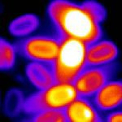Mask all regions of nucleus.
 <instances>
[{
	"label": "nucleus",
	"instance_id": "obj_1",
	"mask_svg": "<svg viewBox=\"0 0 122 122\" xmlns=\"http://www.w3.org/2000/svg\"><path fill=\"white\" fill-rule=\"evenodd\" d=\"M47 13L60 39H77L88 46L103 38L102 24L107 11L98 2L76 3L68 0H54L47 7Z\"/></svg>",
	"mask_w": 122,
	"mask_h": 122
},
{
	"label": "nucleus",
	"instance_id": "obj_2",
	"mask_svg": "<svg viewBox=\"0 0 122 122\" xmlns=\"http://www.w3.org/2000/svg\"><path fill=\"white\" fill-rule=\"evenodd\" d=\"M87 45L77 39H61L58 56L52 63L56 83H72L86 66Z\"/></svg>",
	"mask_w": 122,
	"mask_h": 122
},
{
	"label": "nucleus",
	"instance_id": "obj_3",
	"mask_svg": "<svg viewBox=\"0 0 122 122\" xmlns=\"http://www.w3.org/2000/svg\"><path fill=\"white\" fill-rule=\"evenodd\" d=\"M77 96L72 83H56L26 98L22 111L33 115L46 110L64 109Z\"/></svg>",
	"mask_w": 122,
	"mask_h": 122
},
{
	"label": "nucleus",
	"instance_id": "obj_4",
	"mask_svg": "<svg viewBox=\"0 0 122 122\" xmlns=\"http://www.w3.org/2000/svg\"><path fill=\"white\" fill-rule=\"evenodd\" d=\"M61 39L57 37L38 35L20 41L15 50L33 62L53 63L58 56Z\"/></svg>",
	"mask_w": 122,
	"mask_h": 122
},
{
	"label": "nucleus",
	"instance_id": "obj_5",
	"mask_svg": "<svg viewBox=\"0 0 122 122\" xmlns=\"http://www.w3.org/2000/svg\"><path fill=\"white\" fill-rule=\"evenodd\" d=\"M112 64L102 66H86L72 82L78 96L90 99L107 83L115 72Z\"/></svg>",
	"mask_w": 122,
	"mask_h": 122
},
{
	"label": "nucleus",
	"instance_id": "obj_6",
	"mask_svg": "<svg viewBox=\"0 0 122 122\" xmlns=\"http://www.w3.org/2000/svg\"><path fill=\"white\" fill-rule=\"evenodd\" d=\"M68 122H100L102 117L90 99L77 96L64 109Z\"/></svg>",
	"mask_w": 122,
	"mask_h": 122
},
{
	"label": "nucleus",
	"instance_id": "obj_7",
	"mask_svg": "<svg viewBox=\"0 0 122 122\" xmlns=\"http://www.w3.org/2000/svg\"><path fill=\"white\" fill-rule=\"evenodd\" d=\"M119 51L111 41L99 40L87 46L86 66H102L110 64L117 58Z\"/></svg>",
	"mask_w": 122,
	"mask_h": 122
},
{
	"label": "nucleus",
	"instance_id": "obj_8",
	"mask_svg": "<svg viewBox=\"0 0 122 122\" xmlns=\"http://www.w3.org/2000/svg\"><path fill=\"white\" fill-rule=\"evenodd\" d=\"M92 103L99 111H111L122 103L121 81H109L92 97Z\"/></svg>",
	"mask_w": 122,
	"mask_h": 122
},
{
	"label": "nucleus",
	"instance_id": "obj_9",
	"mask_svg": "<svg viewBox=\"0 0 122 122\" xmlns=\"http://www.w3.org/2000/svg\"><path fill=\"white\" fill-rule=\"evenodd\" d=\"M25 72L29 81L39 90L56 84L52 63L31 62L27 65Z\"/></svg>",
	"mask_w": 122,
	"mask_h": 122
},
{
	"label": "nucleus",
	"instance_id": "obj_10",
	"mask_svg": "<svg viewBox=\"0 0 122 122\" xmlns=\"http://www.w3.org/2000/svg\"><path fill=\"white\" fill-rule=\"evenodd\" d=\"M39 26L38 16L33 14H25L17 17L9 25V32L15 37H25L37 30Z\"/></svg>",
	"mask_w": 122,
	"mask_h": 122
},
{
	"label": "nucleus",
	"instance_id": "obj_11",
	"mask_svg": "<svg viewBox=\"0 0 122 122\" xmlns=\"http://www.w3.org/2000/svg\"><path fill=\"white\" fill-rule=\"evenodd\" d=\"M15 61V47L3 38L0 39V68L9 70L13 68Z\"/></svg>",
	"mask_w": 122,
	"mask_h": 122
},
{
	"label": "nucleus",
	"instance_id": "obj_12",
	"mask_svg": "<svg viewBox=\"0 0 122 122\" xmlns=\"http://www.w3.org/2000/svg\"><path fill=\"white\" fill-rule=\"evenodd\" d=\"M31 121L35 122H68L64 109L46 110L33 114Z\"/></svg>",
	"mask_w": 122,
	"mask_h": 122
},
{
	"label": "nucleus",
	"instance_id": "obj_13",
	"mask_svg": "<svg viewBox=\"0 0 122 122\" xmlns=\"http://www.w3.org/2000/svg\"><path fill=\"white\" fill-rule=\"evenodd\" d=\"M106 121L108 122H121L122 112H115L110 113L106 118Z\"/></svg>",
	"mask_w": 122,
	"mask_h": 122
}]
</instances>
